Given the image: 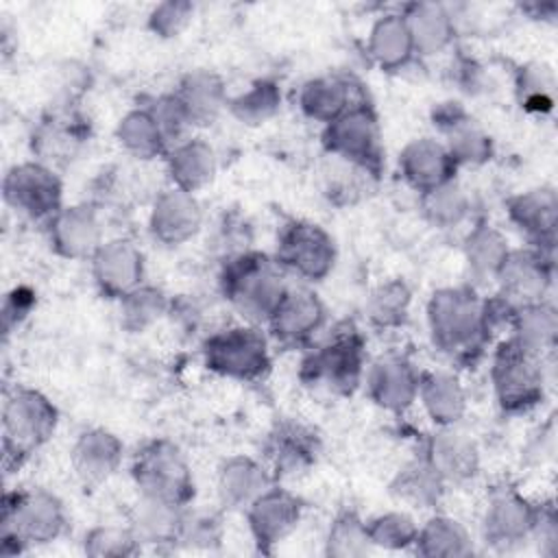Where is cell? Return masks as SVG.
<instances>
[{"label":"cell","instance_id":"60d3db41","mask_svg":"<svg viewBox=\"0 0 558 558\" xmlns=\"http://www.w3.org/2000/svg\"><path fill=\"white\" fill-rule=\"evenodd\" d=\"M168 296L157 288L142 283L120 299V325L126 331H144L168 312Z\"/></svg>","mask_w":558,"mask_h":558},{"label":"cell","instance_id":"f907efd6","mask_svg":"<svg viewBox=\"0 0 558 558\" xmlns=\"http://www.w3.org/2000/svg\"><path fill=\"white\" fill-rule=\"evenodd\" d=\"M33 303H35V294H33L28 288H15V290L4 299L2 323H4V331H7V333L28 316Z\"/></svg>","mask_w":558,"mask_h":558},{"label":"cell","instance_id":"7bdbcfd3","mask_svg":"<svg viewBox=\"0 0 558 558\" xmlns=\"http://www.w3.org/2000/svg\"><path fill=\"white\" fill-rule=\"evenodd\" d=\"M368 530V538L373 543V547H381V549H408L414 545L416 534H418V525L416 521L401 510H390L384 512L375 519H371L366 523Z\"/></svg>","mask_w":558,"mask_h":558},{"label":"cell","instance_id":"f546056e","mask_svg":"<svg viewBox=\"0 0 558 558\" xmlns=\"http://www.w3.org/2000/svg\"><path fill=\"white\" fill-rule=\"evenodd\" d=\"M174 94L181 100L192 126L211 124L229 102L222 78L209 70L187 72L179 81Z\"/></svg>","mask_w":558,"mask_h":558},{"label":"cell","instance_id":"8fae6325","mask_svg":"<svg viewBox=\"0 0 558 558\" xmlns=\"http://www.w3.org/2000/svg\"><path fill=\"white\" fill-rule=\"evenodd\" d=\"M275 259L286 272L305 281H320L336 264V244L320 225L292 220L279 231Z\"/></svg>","mask_w":558,"mask_h":558},{"label":"cell","instance_id":"277c9868","mask_svg":"<svg viewBox=\"0 0 558 558\" xmlns=\"http://www.w3.org/2000/svg\"><path fill=\"white\" fill-rule=\"evenodd\" d=\"M59 412L39 390L15 386L2 401V451L4 464L24 462L54 432Z\"/></svg>","mask_w":558,"mask_h":558},{"label":"cell","instance_id":"ac0fdd59","mask_svg":"<svg viewBox=\"0 0 558 558\" xmlns=\"http://www.w3.org/2000/svg\"><path fill=\"white\" fill-rule=\"evenodd\" d=\"M434 124L442 131V144L456 166H482L493 157V140L458 102H440L434 109Z\"/></svg>","mask_w":558,"mask_h":558},{"label":"cell","instance_id":"ab89813d","mask_svg":"<svg viewBox=\"0 0 558 558\" xmlns=\"http://www.w3.org/2000/svg\"><path fill=\"white\" fill-rule=\"evenodd\" d=\"M227 107L233 113V118H238L242 124H248V126L264 124L272 116H277L281 107L279 85L275 81L259 78L235 98H229Z\"/></svg>","mask_w":558,"mask_h":558},{"label":"cell","instance_id":"484cf974","mask_svg":"<svg viewBox=\"0 0 558 558\" xmlns=\"http://www.w3.org/2000/svg\"><path fill=\"white\" fill-rule=\"evenodd\" d=\"M318 438L305 425L279 423L266 442V456L277 475H296L316 462Z\"/></svg>","mask_w":558,"mask_h":558},{"label":"cell","instance_id":"d590c367","mask_svg":"<svg viewBox=\"0 0 558 558\" xmlns=\"http://www.w3.org/2000/svg\"><path fill=\"white\" fill-rule=\"evenodd\" d=\"M445 490V482L432 469V464L421 453L410 460L390 482V493L412 508H432L440 501Z\"/></svg>","mask_w":558,"mask_h":558},{"label":"cell","instance_id":"f6af8a7d","mask_svg":"<svg viewBox=\"0 0 558 558\" xmlns=\"http://www.w3.org/2000/svg\"><path fill=\"white\" fill-rule=\"evenodd\" d=\"M554 72L543 63H530L517 74L519 100L530 111H549L554 107Z\"/></svg>","mask_w":558,"mask_h":558},{"label":"cell","instance_id":"4fadbf2b","mask_svg":"<svg viewBox=\"0 0 558 558\" xmlns=\"http://www.w3.org/2000/svg\"><path fill=\"white\" fill-rule=\"evenodd\" d=\"M495 281L499 294L517 307L543 301L551 286V257L534 246L510 248Z\"/></svg>","mask_w":558,"mask_h":558},{"label":"cell","instance_id":"7c38bea8","mask_svg":"<svg viewBox=\"0 0 558 558\" xmlns=\"http://www.w3.org/2000/svg\"><path fill=\"white\" fill-rule=\"evenodd\" d=\"M536 506L514 488H499L490 495L482 514L484 541L504 551L521 545L534 532Z\"/></svg>","mask_w":558,"mask_h":558},{"label":"cell","instance_id":"681fc988","mask_svg":"<svg viewBox=\"0 0 558 558\" xmlns=\"http://www.w3.org/2000/svg\"><path fill=\"white\" fill-rule=\"evenodd\" d=\"M192 15H194L192 2L168 0L153 7V11L148 13V28L161 39H170V37H177L190 24Z\"/></svg>","mask_w":558,"mask_h":558},{"label":"cell","instance_id":"6da1fadb","mask_svg":"<svg viewBox=\"0 0 558 558\" xmlns=\"http://www.w3.org/2000/svg\"><path fill=\"white\" fill-rule=\"evenodd\" d=\"M427 325L436 349L456 360H473L488 340L484 299L473 286L436 290L427 301Z\"/></svg>","mask_w":558,"mask_h":558},{"label":"cell","instance_id":"44dd1931","mask_svg":"<svg viewBox=\"0 0 558 558\" xmlns=\"http://www.w3.org/2000/svg\"><path fill=\"white\" fill-rule=\"evenodd\" d=\"M508 218L534 248L545 253L554 248L558 198L551 187H534L508 198Z\"/></svg>","mask_w":558,"mask_h":558},{"label":"cell","instance_id":"83f0119b","mask_svg":"<svg viewBox=\"0 0 558 558\" xmlns=\"http://www.w3.org/2000/svg\"><path fill=\"white\" fill-rule=\"evenodd\" d=\"M216 153L203 137H185L168 150L166 168L174 187L185 192L203 190L216 174Z\"/></svg>","mask_w":558,"mask_h":558},{"label":"cell","instance_id":"4dcf8cb0","mask_svg":"<svg viewBox=\"0 0 558 558\" xmlns=\"http://www.w3.org/2000/svg\"><path fill=\"white\" fill-rule=\"evenodd\" d=\"M270 484V471L248 456H231L218 469V495L227 508H246Z\"/></svg>","mask_w":558,"mask_h":558},{"label":"cell","instance_id":"f35d334b","mask_svg":"<svg viewBox=\"0 0 558 558\" xmlns=\"http://www.w3.org/2000/svg\"><path fill=\"white\" fill-rule=\"evenodd\" d=\"M421 211L436 229H453L462 225L471 211V198L453 179L421 194Z\"/></svg>","mask_w":558,"mask_h":558},{"label":"cell","instance_id":"836d02e7","mask_svg":"<svg viewBox=\"0 0 558 558\" xmlns=\"http://www.w3.org/2000/svg\"><path fill=\"white\" fill-rule=\"evenodd\" d=\"M414 551L425 558H464L473 554V541L466 527L447 514H434L418 527Z\"/></svg>","mask_w":558,"mask_h":558},{"label":"cell","instance_id":"5bb4252c","mask_svg":"<svg viewBox=\"0 0 558 558\" xmlns=\"http://www.w3.org/2000/svg\"><path fill=\"white\" fill-rule=\"evenodd\" d=\"M325 318L327 312L318 294L307 288H288L266 327L277 344L301 347L320 331Z\"/></svg>","mask_w":558,"mask_h":558},{"label":"cell","instance_id":"b9f144b4","mask_svg":"<svg viewBox=\"0 0 558 558\" xmlns=\"http://www.w3.org/2000/svg\"><path fill=\"white\" fill-rule=\"evenodd\" d=\"M373 543L368 538L366 523L353 512H340L327 532L325 538V554L333 558H360L371 551Z\"/></svg>","mask_w":558,"mask_h":558},{"label":"cell","instance_id":"cb8c5ba5","mask_svg":"<svg viewBox=\"0 0 558 558\" xmlns=\"http://www.w3.org/2000/svg\"><path fill=\"white\" fill-rule=\"evenodd\" d=\"M122 440L102 427L85 429L72 447V466L87 484H98L111 477L122 462Z\"/></svg>","mask_w":558,"mask_h":558},{"label":"cell","instance_id":"bcb514c9","mask_svg":"<svg viewBox=\"0 0 558 558\" xmlns=\"http://www.w3.org/2000/svg\"><path fill=\"white\" fill-rule=\"evenodd\" d=\"M133 530L120 525H98L83 538V551L92 558H122L140 551Z\"/></svg>","mask_w":558,"mask_h":558},{"label":"cell","instance_id":"3957f363","mask_svg":"<svg viewBox=\"0 0 558 558\" xmlns=\"http://www.w3.org/2000/svg\"><path fill=\"white\" fill-rule=\"evenodd\" d=\"M283 268L275 257L257 251L231 255L220 275V288L227 301L253 325L268 323L281 296L290 288Z\"/></svg>","mask_w":558,"mask_h":558},{"label":"cell","instance_id":"ffe728a7","mask_svg":"<svg viewBox=\"0 0 558 558\" xmlns=\"http://www.w3.org/2000/svg\"><path fill=\"white\" fill-rule=\"evenodd\" d=\"M421 375L401 355H386L366 371V388L371 399L395 414L405 412L418 399Z\"/></svg>","mask_w":558,"mask_h":558},{"label":"cell","instance_id":"8d00e7d4","mask_svg":"<svg viewBox=\"0 0 558 558\" xmlns=\"http://www.w3.org/2000/svg\"><path fill=\"white\" fill-rule=\"evenodd\" d=\"M116 137L129 155L144 161L168 153V142L148 107L131 109L129 113H124L118 122Z\"/></svg>","mask_w":558,"mask_h":558},{"label":"cell","instance_id":"7402d4cb","mask_svg":"<svg viewBox=\"0 0 558 558\" xmlns=\"http://www.w3.org/2000/svg\"><path fill=\"white\" fill-rule=\"evenodd\" d=\"M399 170L412 190L425 194L453 181L458 166L442 142L436 137H416L399 153Z\"/></svg>","mask_w":558,"mask_h":558},{"label":"cell","instance_id":"7a4b0ae2","mask_svg":"<svg viewBox=\"0 0 558 558\" xmlns=\"http://www.w3.org/2000/svg\"><path fill=\"white\" fill-rule=\"evenodd\" d=\"M68 525L61 499L46 488L4 493L0 514V556H17L33 545L57 541Z\"/></svg>","mask_w":558,"mask_h":558},{"label":"cell","instance_id":"f1b7e54d","mask_svg":"<svg viewBox=\"0 0 558 558\" xmlns=\"http://www.w3.org/2000/svg\"><path fill=\"white\" fill-rule=\"evenodd\" d=\"M366 52L371 61L386 72L403 70L414 59V44L401 11L384 13L375 20L368 31Z\"/></svg>","mask_w":558,"mask_h":558},{"label":"cell","instance_id":"d6a6232c","mask_svg":"<svg viewBox=\"0 0 558 558\" xmlns=\"http://www.w3.org/2000/svg\"><path fill=\"white\" fill-rule=\"evenodd\" d=\"M556 333H558L556 310L545 301H536V303L519 305L514 310L508 338H512L521 349L543 357L547 351L554 349Z\"/></svg>","mask_w":558,"mask_h":558},{"label":"cell","instance_id":"c3c4849f","mask_svg":"<svg viewBox=\"0 0 558 558\" xmlns=\"http://www.w3.org/2000/svg\"><path fill=\"white\" fill-rule=\"evenodd\" d=\"M148 111L153 113V118L157 120L168 146L170 142L179 144L181 140H185V131L192 129L190 120H187V113L181 105V100L177 98L174 92L170 94H161L159 98H155L150 105H148Z\"/></svg>","mask_w":558,"mask_h":558},{"label":"cell","instance_id":"5b68a950","mask_svg":"<svg viewBox=\"0 0 558 558\" xmlns=\"http://www.w3.org/2000/svg\"><path fill=\"white\" fill-rule=\"evenodd\" d=\"M133 482L144 499L187 508L194 480L183 451L166 438L144 442L131 464Z\"/></svg>","mask_w":558,"mask_h":558},{"label":"cell","instance_id":"74e56055","mask_svg":"<svg viewBox=\"0 0 558 558\" xmlns=\"http://www.w3.org/2000/svg\"><path fill=\"white\" fill-rule=\"evenodd\" d=\"M185 508L144 499L137 504L133 517H131V530L140 545H166L177 543L179 525Z\"/></svg>","mask_w":558,"mask_h":558},{"label":"cell","instance_id":"2e32d148","mask_svg":"<svg viewBox=\"0 0 558 558\" xmlns=\"http://www.w3.org/2000/svg\"><path fill=\"white\" fill-rule=\"evenodd\" d=\"M203 225V209L192 192L168 187L153 201L148 216L150 235L163 246H181L190 242Z\"/></svg>","mask_w":558,"mask_h":558},{"label":"cell","instance_id":"30bf717a","mask_svg":"<svg viewBox=\"0 0 558 558\" xmlns=\"http://www.w3.org/2000/svg\"><path fill=\"white\" fill-rule=\"evenodd\" d=\"M4 203L31 220L46 225L63 209L61 179L48 163L22 161L7 170L2 179Z\"/></svg>","mask_w":558,"mask_h":558},{"label":"cell","instance_id":"4316f807","mask_svg":"<svg viewBox=\"0 0 558 558\" xmlns=\"http://www.w3.org/2000/svg\"><path fill=\"white\" fill-rule=\"evenodd\" d=\"M355 92L357 87L351 83V78L338 74H323L303 83L299 92V107L310 120L329 124L351 105L362 100L355 98Z\"/></svg>","mask_w":558,"mask_h":558},{"label":"cell","instance_id":"e0dca14e","mask_svg":"<svg viewBox=\"0 0 558 558\" xmlns=\"http://www.w3.org/2000/svg\"><path fill=\"white\" fill-rule=\"evenodd\" d=\"M301 519V501L281 486H268L246 506L248 530L262 551H270L283 541Z\"/></svg>","mask_w":558,"mask_h":558},{"label":"cell","instance_id":"e575fe53","mask_svg":"<svg viewBox=\"0 0 558 558\" xmlns=\"http://www.w3.org/2000/svg\"><path fill=\"white\" fill-rule=\"evenodd\" d=\"M510 253L506 235L493 225H475L464 240V262L473 279H495Z\"/></svg>","mask_w":558,"mask_h":558},{"label":"cell","instance_id":"d6986e66","mask_svg":"<svg viewBox=\"0 0 558 558\" xmlns=\"http://www.w3.org/2000/svg\"><path fill=\"white\" fill-rule=\"evenodd\" d=\"M425 460L447 484H464L480 471V451L473 438L451 427H438L423 451Z\"/></svg>","mask_w":558,"mask_h":558},{"label":"cell","instance_id":"52a82bcc","mask_svg":"<svg viewBox=\"0 0 558 558\" xmlns=\"http://www.w3.org/2000/svg\"><path fill=\"white\" fill-rule=\"evenodd\" d=\"M323 144L329 155L347 161L362 174L381 170V133L373 107L366 100L351 105L342 116L325 124Z\"/></svg>","mask_w":558,"mask_h":558},{"label":"cell","instance_id":"8992f818","mask_svg":"<svg viewBox=\"0 0 558 558\" xmlns=\"http://www.w3.org/2000/svg\"><path fill=\"white\" fill-rule=\"evenodd\" d=\"M364 377V340L353 325L336 327L301 362V379L336 395H351Z\"/></svg>","mask_w":558,"mask_h":558},{"label":"cell","instance_id":"9a60e30c","mask_svg":"<svg viewBox=\"0 0 558 558\" xmlns=\"http://www.w3.org/2000/svg\"><path fill=\"white\" fill-rule=\"evenodd\" d=\"M96 288L109 299H122L144 283V255L124 238L102 242L89 257Z\"/></svg>","mask_w":558,"mask_h":558},{"label":"cell","instance_id":"1f68e13d","mask_svg":"<svg viewBox=\"0 0 558 558\" xmlns=\"http://www.w3.org/2000/svg\"><path fill=\"white\" fill-rule=\"evenodd\" d=\"M418 401L436 427L458 425L466 412V395L460 381L442 371L423 373L418 381Z\"/></svg>","mask_w":558,"mask_h":558},{"label":"cell","instance_id":"7dc6e473","mask_svg":"<svg viewBox=\"0 0 558 558\" xmlns=\"http://www.w3.org/2000/svg\"><path fill=\"white\" fill-rule=\"evenodd\" d=\"M222 538V521L214 512L201 510H183L177 543L185 547L209 549L216 547Z\"/></svg>","mask_w":558,"mask_h":558},{"label":"cell","instance_id":"d4e9b609","mask_svg":"<svg viewBox=\"0 0 558 558\" xmlns=\"http://www.w3.org/2000/svg\"><path fill=\"white\" fill-rule=\"evenodd\" d=\"M414 52L423 57H432L442 52L453 44L456 37V17L440 2H412L401 11Z\"/></svg>","mask_w":558,"mask_h":558},{"label":"cell","instance_id":"ee69618b","mask_svg":"<svg viewBox=\"0 0 558 558\" xmlns=\"http://www.w3.org/2000/svg\"><path fill=\"white\" fill-rule=\"evenodd\" d=\"M410 307V288L401 279L375 288L368 301V316L379 327H397L405 320Z\"/></svg>","mask_w":558,"mask_h":558},{"label":"cell","instance_id":"603a6c76","mask_svg":"<svg viewBox=\"0 0 558 558\" xmlns=\"http://www.w3.org/2000/svg\"><path fill=\"white\" fill-rule=\"evenodd\" d=\"M48 235L54 253L68 259H89L105 242L96 209L89 205H70L48 222Z\"/></svg>","mask_w":558,"mask_h":558},{"label":"cell","instance_id":"ba28073f","mask_svg":"<svg viewBox=\"0 0 558 558\" xmlns=\"http://www.w3.org/2000/svg\"><path fill=\"white\" fill-rule=\"evenodd\" d=\"M203 362L216 375L257 381L270 371L268 338L253 325H235L211 333L203 342Z\"/></svg>","mask_w":558,"mask_h":558},{"label":"cell","instance_id":"9c48e42d","mask_svg":"<svg viewBox=\"0 0 558 558\" xmlns=\"http://www.w3.org/2000/svg\"><path fill=\"white\" fill-rule=\"evenodd\" d=\"M490 379L504 412H525L543 399V357L506 338L493 355Z\"/></svg>","mask_w":558,"mask_h":558}]
</instances>
